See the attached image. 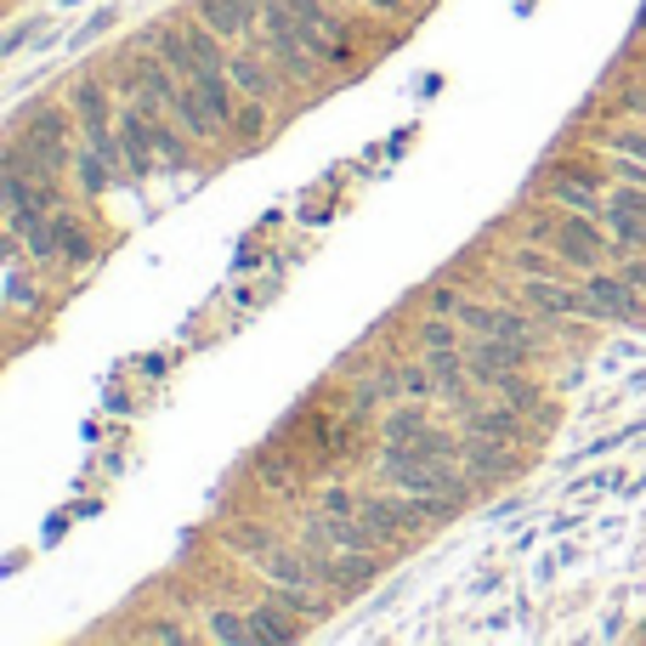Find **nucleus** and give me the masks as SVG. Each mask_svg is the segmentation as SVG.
<instances>
[{
  "label": "nucleus",
  "mask_w": 646,
  "mask_h": 646,
  "mask_svg": "<svg viewBox=\"0 0 646 646\" xmlns=\"http://www.w3.org/2000/svg\"><path fill=\"white\" fill-rule=\"evenodd\" d=\"M641 290L624 279V272H585V284H578V318L590 324H641Z\"/></svg>",
  "instance_id": "5"
},
{
  "label": "nucleus",
  "mask_w": 646,
  "mask_h": 646,
  "mask_svg": "<svg viewBox=\"0 0 646 646\" xmlns=\"http://www.w3.org/2000/svg\"><path fill=\"white\" fill-rule=\"evenodd\" d=\"M522 301L539 318H578V284H562L556 272H533L522 284Z\"/></svg>",
  "instance_id": "9"
},
{
  "label": "nucleus",
  "mask_w": 646,
  "mask_h": 646,
  "mask_svg": "<svg viewBox=\"0 0 646 646\" xmlns=\"http://www.w3.org/2000/svg\"><path fill=\"white\" fill-rule=\"evenodd\" d=\"M358 517L374 528V533H381V544H386V551H403V544L408 539H415L420 528H431L426 517H420V505L415 499H403L397 488H363V499H358Z\"/></svg>",
  "instance_id": "6"
},
{
  "label": "nucleus",
  "mask_w": 646,
  "mask_h": 646,
  "mask_svg": "<svg viewBox=\"0 0 646 646\" xmlns=\"http://www.w3.org/2000/svg\"><path fill=\"white\" fill-rule=\"evenodd\" d=\"M363 12H374V18H403L408 0H363Z\"/></svg>",
  "instance_id": "16"
},
{
  "label": "nucleus",
  "mask_w": 646,
  "mask_h": 646,
  "mask_svg": "<svg viewBox=\"0 0 646 646\" xmlns=\"http://www.w3.org/2000/svg\"><path fill=\"white\" fill-rule=\"evenodd\" d=\"M374 476L386 488H397L403 499L420 505L426 522H449L465 510L471 499V476L449 460H426L415 449H397V442H374Z\"/></svg>",
  "instance_id": "1"
},
{
  "label": "nucleus",
  "mask_w": 646,
  "mask_h": 646,
  "mask_svg": "<svg viewBox=\"0 0 646 646\" xmlns=\"http://www.w3.org/2000/svg\"><path fill=\"white\" fill-rule=\"evenodd\" d=\"M641 23H646V12H641Z\"/></svg>",
  "instance_id": "17"
},
{
  "label": "nucleus",
  "mask_w": 646,
  "mask_h": 646,
  "mask_svg": "<svg viewBox=\"0 0 646 646\" xmlns=\"http://www.w3.org/2000/svg\"><path fill=\"white\" fill-rule=\"evenodd\" d=\"M533 233L551 245V256L562 267H578V272H601L607 250H612V233L601 216H585V211H567L556 222H533Z\"/></svg>",
  "instance_id": "3"
},
{
  "label": "nucleus",
  "mask_w": 646,
  "mask_h": 646,
  "mask_svg": "<svg viewBox=\"0 0 646 646\" xmlns=\"http://www.w3.org/2000/svg\"><path fill=\"white\" fill-rule=\"evenodd\" d=\"M204 635H211V641H233V646H250V612H238V607L204 612Z\"/></svg>",
  "instance_id": "12"
},
{
  "label": "nucleus",
  "mask_w": 646,
  "mask_h": 646,
  "mask_svg": "<svg viewBox=\"0 0 646 646\" xmlns=\"http://www.w3.org/2000/svg\"><path fill=\"white\" fill-rule=\"evenodd\" d=\"M7 143L29 159V170L34 177H68L75 170V148H80V125H75V109H52V102H41V109H29L18 125H12V136Z\"/></svg>",
  "instance_id": "2"
},
{
  "label": "nucleus",
  "mask_w": 646,
  "mask_h": 646,
  "mask_svg": "<svg viewBox=\"0 0 646 646\" xmlns=\"http://www.w3.org/2000/svg\"><path fill=\"white\" fill-rule=\"evenodd\" d=\"M57 256L68 261V267H86V261H97V245H91V227L80 222V211H68V204H57Z\"/></svg>",
  "instance_id": "10"
},
{
  "label": "nucleus",
  "mask_w": 646,
  "mask_h": 646,
  "mask_svg": "<svg viewBox=\"0 0 646 646\" xmlns=\"http://www.w3.org/2000/svg\"><path fill=\"white\" fill-rule=\"evenodd\" d=\"M114 131H120V159H125V182H148L159 159H154V125H148V109L143 102L120 97V114H114Z\"/></svg>",
  "instance_id": "7"
},
{
  "label": "nucleus",
  "mask_w": 646,
  "mask_h": 646,
  "mask_svg": "<svg viewBox=\"0 0 646 646\" xmlns=\"http://www.w3.org/2000/svg\"><path fill=\"white\" fill-rule=\"evenodd\" d=\"M607 148L612 154H630V159H646V125H612L607 131Z\"/></svg>",
  "instance_id": "14"
},
{
  "label": "nucleus",
  "mask_w": 646,
  "mask_h": 646,
  "mask_svg": "<svg viewBox=\"0 0 646 646\" xmlns=\"http://www.w3.org/2000/svg\"><path fill=\"white\" fill-rule=\"evenodd\" d=\"M426 426H437L431 420V403H397V408H386L381 415V442H397V449H408Z\"/></svg>",
  "instance_id": "11"
},
{
  "label": "nucleus",
  "mask_w": 646,
  "mask_h": 646,
  "mask_svg": "<svg viewBox=\"0 0 646 646\" xmlns=\"http://www.w3.org/2000/svg\"><path fill=\"white\" fill-rule=\"evenodd\" d=\"M301 612H290L279 596H267L261 590V601L250 607V646H272V641H295L301 635Z\"/></svg>",
  "instance_id": "8"
},
{
  "label": "nucleus",
  "mask_w": 646,
  "mask_h": 646,
  "mask_svg": "<svg viewBox=\"0 0 646 646\" xmlns=\"http://www.w3.org/2000/svg\"><path fill=\"white\" fill-rule=\"evenodd\" d=\"M136 641H188V630L182 624H143V630H136Z\"/></svg>",
  "instance_id": "15"
},
{
  "label": "nucleus",
  "mask_w": 646,
  "mask_h": 646,
  "mask_svg": "<svg viewBox=\"0 0 646 646\" xmlns=\"http://www.w3.org/2000/svg\"><path fill=\"white\" fill-rule=\"evenodd\" d=\"M358 499H363V488H352V483H324L313 510H324V517H358Z\"/></svg>",
  "instance_id": "13"
},
{
  "label": "nucleus",
  "mask_w": 646,
  "mask_h": 646,
  "mask_svg": "<svg viewBox=\"0 0 646 646\" xmlns=\"http://www.w3.org/2000/svg\"><path fill=\"white\" fill-rule=\"evenodd\" d=\"M454 465L471 476V488H476V494H488V488H499V483H517L528 460H522V454H510V442L483 437V431H465V426H460Z\"/></svg>",
  "instance_id": "4"
}]
</instances>
